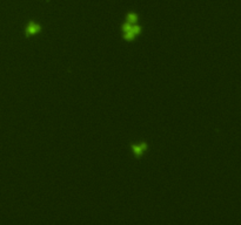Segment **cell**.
I'll list each match as a JSON object with an SVG mask.
<instances>
[{
	"instance_id": "cell-1",
	"label": "cell",
	"mask_w": 241,
	"mask_h": 225,
	"mask_svg": "<svg viewBox=\"0 0 241 225\" xmlns=\"http://www.w3.org/2000/svg\"><path fill=\"white\" fill-rule=\"evenodd\" d=\"M121 32H122V38L125 41L132 42L134 41L138 36H140V34L142 33V27L138 23H128V22H123L121 26Z\"/></svg>"
},
{
	"instance_id": "cell-2",
	"label": "cell",
	"mask_w": 241,
	"mask_h": 225,
	"mask_svg": "<svg viewBox=\"0 0 241 225\" xmlns=\"http://www.w3.org/2000/svg\"><path fill=\"white\" fill-rule=\"evenodd\" d=\"M42 31V27L39 22L34 21V20H31L28 21V23L26 25L25 27V36L26 38H31V36H35L38 35L39 33H41Z\"/></svg>"
},
{
	"instance_id": "cell-3",
	"label": "cell",
	"mask_w": 241,
	"mask_h": 225,
	"mask_svg": "<svg viewBox=\"0 0 241 225\" xmlns=\"http://www.w3.org/2000/svg\"><path fill=\"white\" fill-rule=\"evenodd\" d=\"M131 149H132V152H133L134 157H135L136 159H140V158L143 156V154L147 151V149H148V143L145 142V141H141V142H139V143H132V144H131Z\"/></svg>"
},
{
	"instance_id": "cell-4",
	"label": "cell",
	"mask_w": 241,
	"mask_h": 225,
	"mask_svg": "<svg viewBox=\"0 0 241 225\" xmlns=\"http://www.w3.org/2000/svg\"><path fill=\"white\" fill-rule=\"evenodd\" d=\"M139 20V15L135 12H128L126 14V22L128 23H138Z\"/></svg>"
}]
</instances>
